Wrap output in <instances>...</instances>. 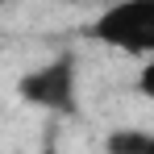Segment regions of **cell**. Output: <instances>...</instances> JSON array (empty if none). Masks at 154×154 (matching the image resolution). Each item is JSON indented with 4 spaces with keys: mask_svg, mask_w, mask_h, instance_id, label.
<instances>
[{
    "mask_svg": "<svg viewBox=\"0 0 154 154\" xmlns=\"http://www.w3.org/2000/svg\"><path fill=\"white\" fill-rule=\"evenodd\" d=\"M92 38L137 63L154 58V0H112L92 21Z\"/></svg>",
    "mask_w": 154,
    "mask_h": 154,
    "instance_id": "6da1fadb",
    "label": "cell"
},
{
    "mask_svg": "<svg viewBox=\"0 0 154 154\" xmlns=\"http://www.w3.org/2000/svg\"><path fill=\"white\" fill-rule=\"evenodd\" d=\"M21 96L38 108H50V112H75V96H79V71L71 54H58L50 63L33 67L21 79Z\"/></svg>",
    "mask_w": 154,
    "mask_h": 154,
    "instance_id": "7a4b0ae2",
    "label": "cell"
},
{
    "mask_svg": "<svg viewBox=\"0 0 154 154\" xmlns=\"http://www.w3.org/2000/svg\"><path fill=\"white\" fill-rule=\"evenodd\" d=\"M104 154H154V133H146V129H112L104 137Z\"/></svg>",
    "mask_w": 154,
    "mask_h": 154,
    "instance_id": "3957f363",
    "label": "cell"
},
{
    "mask_svg": "<svg viewBox=\"0 0 154 154\" xmlns=\"http://www.w3.org/2000/svg\"><path fill=\"white\" fill-rule=\"evenodd\" d=\"M137 92H142L146 100H154V58L142 63V71H137Z\"/></svg>",
    "mask_w": 154,
    "mask_h": 154,
    "instance_id": "277c9868",
    "label": "cell"
},
{
    "mask_svg": "<svg viewBox=\"0 0 154 154\" xmlns=\"http://www.w3.org/2000/svg\"><path fill=\"white\" fill-rule=\"evenodd\" d=\"M46 154H50V150H46Z\"/></svg>",
    "mask_w": 154,
    "mask_h": 154,
    "instance_id": "5b68a950",
    "label": "cell"
}]
</instances>
